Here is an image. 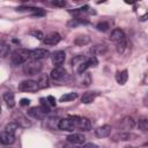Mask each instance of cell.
Segmentation results:
<instances>
[{"label":"cell","instance_id":"cell-1","mask_svg":"<svg viewBox=\"0 0 148 148\" xmlns=\"http://www.w3.org/2000/svg\"><path fill=\"white\" fill-rule=\"evenodd\" d=\"M110 39L116 44L117 52H118V53H123L124 50L126 49V45H127L125 32H124L121 29H114V30L111 32Z\"/></svg>","mask_w":148,"mask_h":148},{"label":"cell","instance_id":"cell-2","mask_svg":"<svg viewBox=\"0 0 148 148\" xmlns=\"http://www.w3.org/2000/svg\"><path fill=\"white\" fill-rule=\"evenodd\" d=\"M12 64L14 66L21 65V64H25L28 61V59H30V51L25 50V49H17L13 52L12 54Z\"/></svg>","mask_w":148,"mask_h":148},{"label":"cell","instance_id":"cell-3","mask_svg":"<svg viewBox=\"0 0 148 148\" xmlns=\"http://www.w3.org/2000/svg\"><path fill=\"white\" fill-rule=\"evenodd\" d=\"M43 68V65L39 60H30V61H27L23 66V73L25 75H29V76H34V75H39L40 71Z\"/></svg>","mask_w":148,"mask_h":148},{"label":"cell","instance_id":"cell-4","mask_svg":"<svg viewBox=\"0 0 148 148\" xmlns=\"http://www.w3.org/2000/svg\"><path fill=\"white\" fill-rule=\"evenodd\" d=\"M75 123V126L77 130L82 131V132H87V131H90L91 128V124L89 121L88 118L86 117H79V116H71Z\"/></svg>","mask_w":148,"mask_h":148},{"label":"cell","instance_id":"cell-5","mask_svg":"<svg viewBox=\"0 0 148 148\" xmlns=\"http://www.w3.org/2000/svg\"><path fill=\"white\" fill-rule=\"evenodd\" d=\"M39 89L37 81L34 80H24L18 84V90L21 91H28V92H35Z\"/></svg>","mask_w":148,"mask_h":148},{"label":"cell","instance_id":"cell-6","mask_svg":"<svg viewBox=\"0 0 148 148\" xmlns=\"http://www.w3.org/2000/svg\"><path fill=\"white\" fill-rule=\"evenodd\" d=\"M59 130L66 131V132H72V131H74V130H76V126H75V123H74L73 118H72V117H68V118H62V119H60Z\"/></svg>","mask_w":148,"mask_h":148},{"label":"cell","instance_id":"cell-7","mask_svg":"<svg viewBox=\"0 0 148 148\" xmlns=\"http://www.w3.org/2000/svg\"><path fill=\"white\" fill-rule=\"evenodd\" d=\"M97 64H98V60H97V58L95 57V56H91V57H89L88 59H86L79 67H77V73H83V72H86L89 67H95V66H97Z\"/></svg>","mask_w":148,"mask_h":148},{"label":"cell","instance_id":"cell-8","mask_svg":"<svg viewBox=\"0 0 148 148\" xmlns=\"http://www.w3.org/2000/svg\"><path fill=\"white\" fill-rule=\"evenodd\" d=\"M47 113H49V112H47L45 109H43L40 105H39V106L30 108V109L28 110V114H29L30 117L35 118V119H43Z\"/></svg>","mask_w":148,"mask_h":148},{"label":"cell","instance_id":"cell-9","mask_svg":"<svg viewBox=\"0 0 148 148\" xmlns=\"http://www.w3.org/2000/svg\"><path fill=\"white\" fill-rule=\"evenodd\" d=\"M50 54V52L46 49H34L30 50V59L31 60H40L46 58Z\"/></svg>","mask_w":148,"mask_h":148},{"label":"cell","instance_id":"cell-10","mask_svg":"<svg viewBox=\"0 0 148 148\" xmlns=\"http://www.w3.org/2000/svg\"><path fill=\"white\" fill-rule=\"evenodd\" d=\"M65 59H66V53H65L64 51H61V50L54 51V52L51 54V60H52V62L56 65V67L61 66V65L64 64Z\"/></svg>","mask_w":148,"mask_h":148},{"label":"cell","instance_id":"cell-11","mask_svg":"<svg viewBox=\"0 0 148 148\" xmlns=\"http://www.w3.org/2000/svg\"><path fill=\"white\" fill-rule=\"evenodd\" d=\"M50 76L54 81H61V80H64L67 76V72H66L65 68H62L61 66H59V67H56L54 69H52Z\"/></svg>","mask_w":148,"mask_h":148},{"label":"cell","instance_id":"cell-12","mask_svg":"<svg viewBox=\"0 0 148 148\" xmlns=\"http://www.w3.org/2000/svg\"><path fill=\"white\" fill-rule=\"evenodd\" d=\"M60 40H61V36H60L58 32H56V31H52V32L47 34V35L44 37V39H43V42H44L46 45H56V44H58Z\"/></svg>","mask_w":148,"mask_h":148},{"label":"cell","instance_id":"cell-13","mask_svg":"<svg viewBox=\"0 0 148 148\" xmlns=\"http://www.w3.org/2000/svg\"><path fill=\"white\" fill-rule=\"evenodd\" d=\"M67 141L73 145H82L86 141V136L81 133H72L67 136Z\"/></svg>","mask_w":148,"mask_h":148},{"label":"cell","instance_id":"cell-14","mask_svg":"<svg viewBox=\"0 0 148 148\" xmlns=\"http://www.w3.org/2000/svg\"><path fill=\"white\" fill-rule=\"evenodd\" d=\"M111 133V126L110 125H102L95 130V135L97 138H106Z\"/></svg>","mask_w":148,"mask_h":148},{"label":"cell","instance_id":"cell-15","mask_svg":"<svg viewBox=\"0 0 148 148\" xmlns=\"http://www.w3.org/2000/svg\"><path fill=\"white\" fill-rule=\"evenodd\" d=\"M120 127L125 131V132H127V131H130V130H132L134 126H135V121H134V119L132 118V117H125V118H123L121 120H120Z\"/></svg>","mask_w":148,"mask_h":148},{"label":"cell","instance_id":"cell-16","mask_svg":"<svg viewBox=\"0 0 148 148\" xmlns=\"http://www.w3.org/2000/svg\"><path fill=\"white\" fill-rule=\"evenodd\" d=\"M0 141H1L2 145H12L15 141V134L3 131L0 135Z\"/></svg>","mask_w":148,"mask_h":148},{"label":"cell","instance_id":"cell-17","mask_svg":"<svg viewBox=\"0 0 148 148\" xmlns=\"http://www.w3.org/2000/svg\"><path fill=\"white\" fill-rule=\"evenodd\" d=\"M98 96V92L97 91H87L82 95L81 97V102L83 104H90L95 101V98Z\"/></svg>","mask_w":148,"mask_h":148},{"label":"cell","instance_id":"cell-18","mask_svg":"<svg viewBox=\"0 0 148 148\" xmlns=\"http://www.w3.org/2000/svg\"><path fill=\"white\" fill-rule=\"evenodd\" d=\"M127 79H128V72L126 69L117 72V74H116V81H117L118 84H120V86L125 84L127 82Z\"/></svg>","mask_w":148,"mask_h":148},{"label":"cell","instance_id":"cell-19","mask_svg":"<svg viewBox=\"0 0 148 148\" xmlns=\"http://www.w3.org/2000/svg\"><path fill=\"white\" fill-rule=\"evenodd\" d=\"M2 97H3V101H5V103H6V105L8 108H14V105H15V97H14V94L12 91H6Z\"/></svg>","mask_w":148,"mask_h":148},{"label":"cell","instance_id":"cell-20","mask_svg":"<svg viewBox=\"0 0 148 148\" xmlns=\"http://www.w3.org/2000/svg\"><path fill=\"white\" fill-rule=\"evenodd\" d=\"M37 83H38L39 89L49 87V76L46 74H39L37 77Z\"/></svg>","mask_w":148,"mask_h":148},{"label":"cell","instance_id":"cell-21","mask_svg":"<svg viewBox=\"0 0 148 148\" xmlns=\"http://www.w3.org/2000/svg\"><path fill=\"white\" fill-rule=\"evenodd\" d=\"M90 42V38L87 35H80L74 39V44L77 46H83L86 44H88Z\"/></svg>","mask_w":148,"mask_h":148},{"label":"cell","instance_id":"cell-22","mask_svg":"<svg viewBox=\"0 0 148 148\" xmlns=\"http://www.w3.org/2000/svg\"><path fill=\"white\" fill-rule=\"evenodd\" d=\"M59 123H60V119H59V118L51 117V118L47 119L46 126H47L50 130H57V128H59Z\"/></svg>","mask_w":148,"mask_h":148},{"label":"cell","instance_id":"cell-23","mask_svg":"<svg viewBox=\"0 0 148 148\" xmlns=\"http://www.w3.org/2000/svg\"><path fill=\"white\" fill-rule=\"evenodd\" d=\"M14 121H15L18 126H22V127H28V126L31 125V123L28 121V119H27L24 116H22V114H18L17 118H14Z\"/></svg>","mask_w":148,"mask_h":148},{"label":"cell","instance_id":"cell-24","mask_svg":"<svg viewBox=\"0 0 148 148\" xmlns=\"http://www.w3.org/2000/svg\"><path fill=\"white\" fill-rule=\"evenodd\" d=\"M131 134L128 132H120V133H117L116 135H113V140L114 141H125V140H130L131 139Z\"/></svg>","mask_w":148,"mask_h":148},{"label":"cell","instance_id":"cell-25","mask_svg":"<svg viewBox=\"0 0 148 148\" xmlns=\"http://www.w3.org/2000/svg\"><path fill=\"white\" fill-rule=\"evenodd\" d=\"M76 97H77V94H76V92H67V94H65V95H62V96L60 97L59 102H62V103H65V102H71V101H74Z\"/></svg>","mask_w":148,"mask_h":148},{"label":"cell","instance_id":"cell-26","mask_svg":"<svg viewBox=\"0 0 148 148\" xmlns=\"http://www.w3.org/2000/svg\"><path fill=\"white\" fill-rule=\"evenodd\" d=\"M17 128H18V125H17L15 121H12V123H9V124H7V125H6L5 131H6V132H9V133L15 134V132H16V130H17Z\"/></svg>","mask_w":148,"mask_h":148},{"label":"cell","instance_id":"cell-27","mask_svg":"<svg viewBox=\"0 0 148 148\" xmlns=\"http://www.w3.org/2000/svg\"><path fill=\"white\" fill-rule=\"evenodd\" d=\"M138 126L142 132L148 133V119H140L138 123Z\"/></svg>","mask_w":148,"mask_h":148},{"label":"cell","instance_id":"cell-28","mask_svg":"<svg viewBox=\"0 0 148 148\" xmlns=\"http://www.w3.org/2000/svg\"><path fill=\"white\" fill-rule=\"evenodd\" d=\"M110 28V24H109V22H106V21H102V22H99V23H97V25H96V29L98 30V31H106L108 29Z\"/></svg>","mask_w":148,"mask_h":148},{"label":"cell","instance_id":"cell-29","mask_svg":"<svg viewBox=\"0 0 148 148\" xmlns=\"http://www.w3.org/2000/svg\"><path fill=\"white\" fill-rule=\"evenodd\" d=\"M0 49H1V57L5 58V57L9 53V45L6 44L5 42H1V46H0Z\"/></svg>","mask_w":148,"mask_h":148},{"label":"cell","instance_id":"cell-30","mask_svg":"<svg viewBox=\"0 0 148 148\" xmlns=\"http://www.w3.org/2000/svg\"><path fill=\"white\" fill-rule=\"evenodd\" d=\"M30 35H32L35 38H37V39H44V35H43V32L42 31H39V30H31L30 31Z\"/></svg>","mask_w":148,"mask_h":148},{"label":"cell","instance_id":"cell-31","mask_svg":"<svg viewBox=\"0 0 148 148\" xmlns=\"http://www.w3.org/2000/svg\"><path fill=\"white\" fill-rule=\"evenodd\" d=\"M52 5L58 6V7H65L67 5V2L65 0H56V1H52Z\"/></svg>","mask_w":148,"mask_h":148},{"label":"cell","instance_id":"cell-32","mask_svg":"<svg viewBox=\"0 0 148 148\" xmlns=\"http://www.w3.org/2000/svg\"><path fill=\"white\" fill-rule=\"evenodd\" d=\"M46 99H47V102H49L50 106H56L57 101H56V98H54L53 96H47V97H46Z\"/></svg>","mask_w":148,"mask_h":148},{"label":"cell","instance_id":"cell-33","mask_svg":"<svg viewBox=\"0 0 148 148\" xmlns=\"http://www.w3.org/2000/svg\"><path fill=\"white\" fill-rule=\"evenodd\" d=\"M20 104H21L22 106H27V105L30 104V99H28V98H22L21 102H20Z\"/></svg>","mask_w":148,"mask_h":148},{"label":"cell","instance_id":"cell-34","mask_svg":"<svg viewBox=\"0 0 148 148\" xmlns=\"http://www.w3.org/2000/svg\"><path fill=\"white\" fill-rule=\"evenodd\" d=\"M83 148H99V147H98L97 145H95V143H91V142H90V143L84 145V146H83Z\"/></svg>","mask_w":148,"mask_h":148},{"label":"cell","instance_id":"cell-35","mask_svg":"<svg viewBox=\"0 0 148 148\" xmlns=\"http://www.w3.org/2000/svg\"><path fill=\"white\" fill-rule=\"evenodd\" d=\"M64 148H79L76 147V145H73V143H68V145H65Z\"/></svg>","mask_w":148,"mask_h":148},{"label":"cell","instance_id":"cell-36","mask_svg":"<svg viewBox=\"0 0 148 148\" xmlns=\"http://www.w3.org/2000/svg\"><path fill=\"white\" fill-rule=\"evenodd\" d=\"M143 104H145V105L148 108V94H147V95L143 97Z\"/></svg>","mask_w":148,"mask_h":148},{"label":"cell","instance_id":"cell-37","mask_svg":"<svg viewBox=\"0 0 148 148\" xmlns=\"http://www.w3.org/2000/svg\"><path fill=\"white\" fill-rule=\"evenodd\" d=\"M125 148H133V147H131V146H126Z\"/></svg>","mask_w":148,"mask_h":148}]
</instances>
